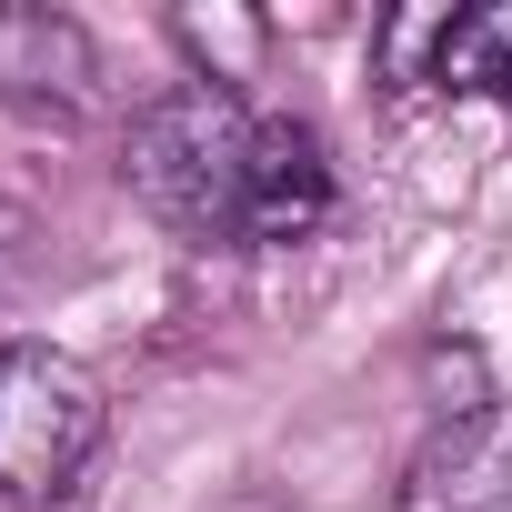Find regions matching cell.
<instances>
[{"mask_svg":"<svg viewBox=\"0 0 512 512\" xmlns=\"http://www.w3.org/2000/svg\"><path fill=\"white\" fill-rule=\"evenodd\" d=\"M121 191L201 251H282L332 221V151L322 131L251 111L231 81H181L131 111L121 131Z\"/></svg>","mask_w":512,"mask_h":512,"instance_id":"6da1fadb","label":"cell"},{"mask_svg":"<svg viewBox=\"0 0 512 512\" xmlns=\"http://www.w3.org/2000/svg\"><path fill=\"white\" fill-rule=\"evenodd\" d=\"M101 452V382L71 352L0 342V492L11 502H61Z\"/></svg>","mask_w":512,"mask_h":512,"instance_id":"7a4b0ae2","label":"cell"},{"mask_svg":"<svg viewBox=\"0 0 512 512\" xmlns=\"http://www.w3.org/2000/svg\"><path fill=\"white\" fill-rule=\"evenodd\" d=\"M402 512H512V402L462 412L402 482Z\"/></svg>","mask_w":512,"mask_h":512,"instance_id":"3957f363","label":"cell"},{"mask_svg":"<svg viewBox=\"0 0 512 512\" xmlns=\"http://www.w3.org/2000/svg\"><path fill=\"white\" fill-rule=\"evenodd\" d=\"M0 101L31 111H91L101 101V51L71 11H0Z\"/></svg>","mask_w":512,"mask_h":512,"instance_id":"277c9868","label":"cell"},{"mask_svg":"<svg viewBox=\"0 0 512 512\" xmlns=\"http://www.w3.org/2000/svg\"><path fill=\"white\" fill-rule=\"evenodd\" d=\"M422 81L452 91V101H502L512 111V0L442 11L432 21V51H422Z\"/></svg>","mask_w":512,"mask_h":512,"instance_id":"5b68a950","label":"cell"},{"mask_svg":"<svg viewBox=\"0 0 512 512\" xmlns=\"http://www.w3.org/2000/svg\"><path fill=\"white\" fill-rule=\"evenodd\" d=\"M31 241H41V221H31L11 191H0V292H11V282L31 272Z\"/></svg>","mask_w":512,"mask_h":512,"instance_id":"8992f818","label":"cell"}]
</instances>
